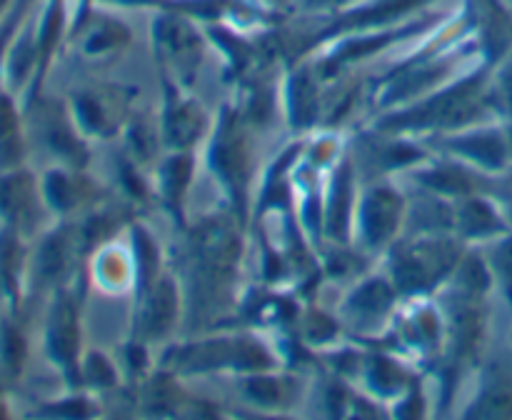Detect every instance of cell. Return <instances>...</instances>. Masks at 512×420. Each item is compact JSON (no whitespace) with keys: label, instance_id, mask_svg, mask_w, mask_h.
I'll use <instances>...</instances> for the list:
<instances>
[{"label":"cell","instance_id":"obj_1","mask_svg":"<svg viewBox=\"0 0 512 420\" xmlns=\"http://www.w3.org/2000/svg\"><path fill=\"white\" fill-rule=\"evenodd\" d=\"M468 218H470V225H473V230H478V233H488V230L500 228L498 218H495V215L488 210V205H483V203L470 205Z\"/></svg>","mask_w":512,"mask_h":420},{"label":"cell","instance_id":"obj_2","mask_svg":"<svg viewBox=\"0 0 512 420\" xmlns=\"http://www.w3.org/2000/svg\"><path fill=\"white\" fill-rule=\"evenodd\" d=\"M495 260H498V270L500 275H503L505 285L512 290V240H505V243L500 245Z\"/></svg>","mask_w":512,"mask_h":420},{"label":"cell","instance_id":"obj_3","mask_svg":"<svg viewBox=\"0 0 512 420\" xmlns=\"http://www.w3.org/2000/svg\"><path fill=\"white\" fill-rule=\"evenodd\" d=\"M10 128V110L0 103V135Z\"/></svg>","mask_w":512,"mask_h":420}]
</instances>
